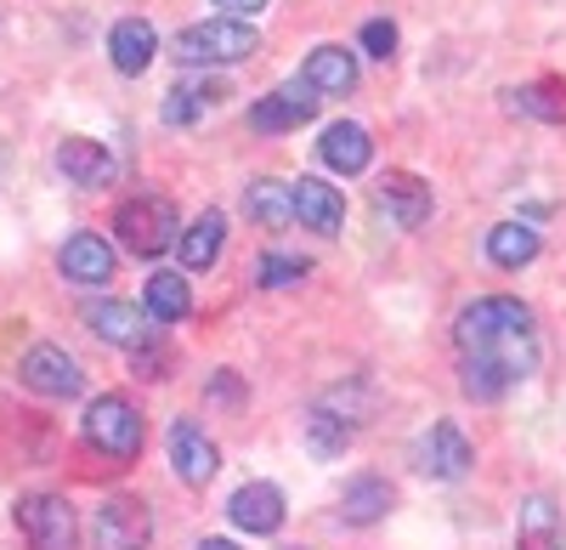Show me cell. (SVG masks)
Here are the masks:
<instances>
[{
  "label": "cell",
  "instance_id": "1",
  "mask_svg": "<svg viewBox=\"0 0 566 550\" xmlns=\"http://www.w3.org/2000/svg\"><path fill=\"white\" fill-rule=\"evenodd\" d=\"M459 352H464V392L470 397H504L510 386L533 381L538 370V330L533 312L515 295H482L459 312Z\"/></svg>",
  "mask_w": 566,
  "mask_h": 550
},
{
  "label": "cell",
  "instance_id": "2",
  "mask_svg": "<svg viewBox=\"0 0 566 550\" xmlns=\"http://www.w3.org/2000/svg\"><path fill=\"white\" fill-rule=\"evenodd\" d=\"M176 63L187 69H227V63H244L261 52V34L255 23L244 18H205V23H187L176 40H170Z\"/></svg>",
  "mask_w": 566,
  "mask_h": 550
},
{
  "label": "cell",
  "instance_id": "3",
  "mask_svg": "<svg viewBox=\"0 0 566 550\" xmlns=\"http://www.w3.org/2000/svg\"><path fill=\"white\" fill-rule=\"evenodd\" d=\"M142 437H148V426H142V408L119 392H103V397H91L85 408V443L103 454V460L125 466L142 454Z\"/></svg>",
  "mask_w": 566,
  "mask_h": 550
},
{
  "label": "cell",
  "instance_id": "4",
  "mask_svg": "<svg viewBox=\"0 0 566 550\" xmlns=\"http://www.w3.org/2000/svg\"><path fill=\"white\" fill-rule=\"evenodd\" d=\"M114 234L125 239L130 256H165L176 245V234H181V227H176V205L159 199V194H136V199H125L114 210Z\"/></svg>",
  "mask_w": 566,
  "mask_h": 550
},
{
  "label": "cell",
  "instance_id": "5",
  "mask_svg": "<svg viewBox=\"0 0 566 550\" xmlns=\"http://www.w3.org/2000/svg\"><path fill=\"white\" fill-rule=\"evenodd\" d=\"M18 528H23L29 550H74V539H80V517L63 494H23Z\"/></svg>",
  "mask_w": 566,
  "mask_h": 550
},
{
  "label": "cell",
  "instance_id": "6",
  "mask_svg": "<svg viewBox=\"0 0 566 550\" xmlns=\"http://www.w3.org/2000/svg\"><path fill=\"white\" fill-rule=\"evenodd\" d=\"M97 550H148V539H154V517H148V506H142L136 494H114V499H103V511H97Z\"/></svg>",
  "mask_w": 566,
  "mask_h": 550
},
{
  "label": "cell",
  "instance_id": "7",
  "mask_svg": "<svg viewBox=\"0 0 566 550\" xmlns=\"http://www.w3.org/2000/svg\"><path fill=\"white\" fill-rule=\"evenodd\" d=\"M312 114H317V91H312L306 80H283V85L266 91L261 103H250V125L266 131V136L295 131V125H306Z\"/></svg>",
  "mask_w": 566,
  "mask_h": 550
},
{
  "label": "cell",
  "instance_id": "8",
  "mask_svg": "<svg viewBox=\"0 0 566 550\" xmlns=\"http://www.w3.org/2000/svg\"><path fill=\"white\" fill-rule=\"evenodd\" d=\"M85 324L97 330L103 341L125 346V352H142V346H154V341H159V324H154V318L142 312V307H130V301H91Z\"/></svg>",
  "mask_w": 566,
  "mask_h": 550
},
{
  "label": "cell",
  "instance_id": "9",
  "mask_svg": "<svg viewBox=\"0 0 566 550\" xmlns=\"http://www.w3.org/2000/svg\"><path fill=\"white\" fill-rule=\"evenodd\" d=\"M470 466H476V448L464 443V432L453 421H437L431 432L419 437V471L437 482H459Z\"/></svg>",
  "mask_w": 566,
  "mask_h": 550
},
{
  "label": "cell",
  "instance_id": "10",
  "mask_svg": "<svg viewBox=\"0 0 566 550\" xmlns=\"http://www.w3.org/2000/svg\"><path fill=\"white\" fill-rule=\"evenodd\" d=\"M374 205H380V216H391L397 227H424V216H431V181L413 176V170H386L380 188H374Z\"/></svg>",
  "mask_w": 566,
  "mask_h": 550
},
{
  "label": "cell",
  "instance_id": "11",
  "mask_svg": "<svg viewBox=\"0 0 566 550\" xmlns=\"http://www.w3.org/2000/svg\"><path fill=\"white\" fill-rule=\"evenodd\" d=\"M170 466H176V477H181L187 488H205V482L221 471V448L205 437V426L176 421V426H170Z\"/></svg>",
  "mask_w": 566,
  "mask_h": 550
},
{
  "label": "cell",
  "instance_id": "12",
  "mask_svg": "<svg viewBox=\"0 0 566 550\" xmlns=\"http://www.w3.org/2000/svg\"><path fill=\"white\" fill-rule=\"evenodd\" d=\"M23 386L40 392V397H80L85 375H80V363H74L63 346H29V357H23Z\"/></svg>",
  "mask_w": 566,
  "mask_h": 550
},
{
  "label": "cell",
  "instance_id": "13",
  "mask_svg": "<svg viewBox=\"0 0 566 550\" xmlns=\"http://www.w3.org/2000/svg\"><path fill=\"white\" fill-rule=\"evenodd\" d=\"M227 517L244 533H277L283 528V488L277 482H244L227 499Z\"/></svg>",
  "mask_w": 566,
  "mask_h": 550
},
{
  "label": "cell",
  "instance_id": "14",
  "mask_svg": "<svg viewBox=\"0 0 566 550\" xmlns=\"http://www.w3.org/2000/svg\"><path fill=\"white\" fill-rule=\"evenodd\" d=\"M57 267L74 284H108L114 279V245L97 239V234H69L63 250H57Z\"/></svg>",
  "mask_w": 566,
  "mask_h": 550
},
{
  "label": "cell",
  "instance_id": "15",
  "mask_svg": "<svg viewBox=\"0 0 566 550\" xmlns=\"http://www.w3.org/2000/svg\"><path fill=\"white\" fill-rule=\"evenodd\" d=\"M290 199H295V221L301 227H312V234H340V221H346V199L328 188V181H317V176H301L295 188H290Z\"/></svg>",
  "mask_w": 566,
  "mask_h": 550
},
{
  "label": "cell",
  "instance_id": "16",
  "mask_svg": "<svg viewBox=\"0 0 566 550\" xmlns=\"http://www.w3.org/2000/svg\"><path fill=\"white\" fill-rule=\"evenodd\" d=\"M57 170L69 181H80V188H108L114 181V154L103 143H91V136H63V148H57Z\"/></svg>",
  "mask_w": 566,
  "mask_h": 550
},
{
  "label": "cell",
  "instance_id": "17",
  "mask_svg": "<svg viewBox=\"0 0 566 550\" xmlns=\"http://www.w3.org/2000/svg\"><path fill=\"white\" fill-rule=\"evenodd\" d=\"M317 154H323V165H328V170L357 176V170H368V159H374V143H368V131H363L357 120H335V125L323 131Z\"/></svg>",
  "mask_w": 566,
  "mask_h": 550
},
{
  "label": "cell",
  "instance_id": "18",
  "mask_svg": "<svg viewBox=\"0 0 566 550\" xmlns=\"http://www.w3.org/2000/svg\"><path fill=\"white\" fill-rule=\"evenodd\" d=\"M317 97H346V91H357V58L346 52V45H317V52L306 58V74H301Z\"/></svg>",
  "mask_w": 566,
  "mask_h": 550
},
{
  "label": "cell",
  "instance_id": "19",
  "mask_svg": "<svg viewBox=\"0 0 566 550\" xmlns=\"http://www.w3.org/2000/svg\"><path fill=\"white\" fill-rule=\"evenodd\" d=\"M391 506H397V494L386 477H352L340 488V522H352V528H374Z\"/></svg>",
  "mask_w": 566,
  "mask_h": 550
},
{
  "label": "cell",
  "instance_id": "20",
  "mask_svg": "<svg viewBox=\"0 0 566 550\" xmlns=\"http://www.w3.org/2000/svg\"><path fill=\"white\" fill-rule=\"evenodd\" d=\"M154 52H159L154 23H142V18H119V23L108 29V58H114V69H119V74H142V69L154 63Z\"/></svg>",
  "mask_w": 566,
  "mask_h": 550
},
{
  "label": "cell",
  "instance_id": "21",
  "mask_svg": "<svg viewBox=\"0 0 566 550\" xmlns=\"http://www.w3.org/2000/svg\"><path fill=\"white\" fill-rule=\"evenodd\" d=\"M221 239H227V216L221 210H205L187 234H176V256L187 272H210L221 261Z\"/></svg>",
  "mask_w": 566,
  "mask_h": 550
},
{
  "label": "cell",
  "instance_id": "22",
  "mask_svg": "<svg viewBox=\"0 0 566 550\" xmlns=\"http://www.w3.org/2000/svg\"><path fill=\"white\" fill-rule=\"evenodd\" d=\"M515 550H566L560 539V511L549 494H533L522 506V522H515Z\"/></svg>",
  "mask_w": 566,
  "mask_h": 550
},
{
  "label": "cell",
  "instance_id": "23",
  "mask_svg": "<svg viewBox=\"0 0 566 550\" xmlns=\"http://www.w3.org/2000/svg\"><path fill=\"white\" fill-rule=\"evenodd\" d=\"M142 312L154 318V324H181L187 312H193V290H187V279L181 272H154L148 279V290H142Z\"/></svg>",
  "mask_w": 566,
  "mask_h": 550
},
{
  "label": "cell",
  "instance_id": "24",
  "mask_svg": "<svg viewBox=\"0 0 566 550\" xmlns=\"http://www.w3.org/2000/svg\"><path fill=\"white\" fill-rule=\"evenodd\" d=\"M221 97H227L221 80H181L170 97H165V120H170V125H193V120H205Z\"/></svg>",
  "mask_w": 566,
  "mask_h": 550
},
{
  "label": "cell",
  "instance_id": "25",
  "mask_svg": "<svg viewBox=\"0 0 566 550\" xmlns=\"http://www.w3.org/2000/svg\"><path fill=\"white\" fill-rule=\"evenodd\" d=\"M510 108L527 120H544V125H560L566 120V80H533L522 91H510Z\"/></svg>",
  "mask_w": 566,
  "mask_h": 550
},
{
  "label": "cell",
  "instance_id": "26",
  "mask_svg": "<svg viewBox=\"0 0 566 550\" xmlns=\"http://www.w3.org/2000/svg\"><path fill=\"white\" fill-rule=\"evenodd\" d=\"M538 227H527V221H499L493 234H488V256L499 261V267H527L533 256H538Z\"/></svg>",
  "mask_w": 566,
  "mask_h": 550
},
{
  "label": "cell",
  "instance_id": "27",
  "mask_svg": "<svg viewBox=\"0 0 566 550\" xmlns=\"http://www.w3.org/2000/svg\"><path fill=\"white\" fill-rule=\"evenodd\" d=\"M244 216L261 221V227H290L295 221V199L283 181H250L244 188Z\"/></svg>",
  "mask_w": 566,
  "mask_h": 550
},
{
  "label": "cell",
  "instance_id": "28",
  "mask_svg": "<svg viewBox=\"0 0 566 550\" xmlns=\"http://www.w3.org/2000/svg\"><path fill=\"white\" fill-rule=\"evenodd\" d=\"M306 437H312V454H323V460H335V454L352 443V421L340 415H328V408H312V421H306Z\"/></svg>",
  "mask_w": 566,
  "mask_h": 550
},
{
  "label": "cell",
  "instance_id": "29",
  "mask_svg": "<svg viewBox=\"0 0 566 550\" xmlns=\"http://www.w3.org/2000/svg\"><path fill=\"white\" fill-rule=\"evenodd\" d=\"M312 272V261L306 256H261V290H290L295 279H306Z\"/></svg>",
  "mask_w": 566,
  "mask_h": 550
},
{
  "label": "cell",
  "instance_id": "30",
  "mask_svg": "<svg viewBox=\"0 0 566 550\" xmlns=\"http://www.w3.org/2000/svg\"><path fill=\"white\" fill-rule=\"evenodd\" d=\"M363 52L368 58H391L397 52V23L391 18H368L363 23Z\"/></svg>",
  "mask_w": 566,
  "mask_h": 550
},
{
  "label": "cell",
  "instance_id": "31",
  "mask_svg": "<svg viewBox=\"0 0 566 550\" xmlns=\"http://www.w3.org/2000/svg\"><path fill=\"white\" fill-rule=\"evenodd\" d=\"M261 7H266V0H216V12H221V18H244V23H250Z\"/></svg>",
  "mask_w": 566,
  "mask_h": 550
},
{
  "label": "cell",
  "instance_id": "32",
  "mask_svg": "<svg viewBox=\"0 0 566 550\" xmlns=\"http://www.w3.org/2000/svg\"><path fill=\"white\" fill-rule=\"evenodd\" d=\"M210 392H216V397H227V403H232V397H239V381H232V370H216V381H210Z\"/></svg>",
  "mask_w": 566,
  "mask_h": 550
},
{
  "label": "cell",
  "instance_id": "33",
  "mask_svg": "<svg viewBox=\"0 0 566 550\" xmlns=\"http://www.w3.org/2000/svg\"><path fill=\"white\" fill-rule=\"evenodd\" d=\"M199 550H239V544H232V539H205Z\"/></svg>",
  "mask_w": 566,
  "mask_h": 550
},
{
  "label": "cell",
  "instance_id": "34",
  "mask_svg": "<svg viewBox=\"0 0 566 550\" xmlns=\"http://www.w3.org/2000/svg\"><path fill=\"white\" fill-rule=\"evenodd\" d=\"M295 550H301V544H295Z\"/></svg>",
  "mask_w": 566,
  "mask_h": 550
}]
</instances>
